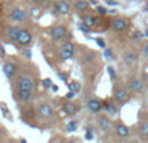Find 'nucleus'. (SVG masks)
<instances>
[{
	"instance_id": "obj_22",
	"label": "nucleus",
	"mask_w": 148,
	"mask_h": 143,
	"mask_svg": "<svg viewBox=\"0 0 148 143\" xmlns=\"http://www.w3.org/2000/svg\"><path fill=\"white\" fill-rule=\"evenodd\" d=\"M68 89H69L70 91L78 92V91H81V83L77 81H72L70 83H68Z\"/></svg>"
},
{
	"instance_id": "obj_3",
	"label": "nucleus",
	"mask_w": 148,
	"mask_h": 143,
	"mask_svg": "<svg viewBox=\"0 0 148 143\" xmlns=\"http://www.w3.org/2000/svg\"><path fill=\"white\" fill-rule=\"evenodd\" d=\"M110 28H112L113 31H117V33L125 31L127 29V21L122 17H116L110 23Z\"/></svg>"
},
{
	"instance_id": "obj_25",
	"label": "nucleus",
	"mask_w": 148,
	"mask_h": 143,
	"mask_svg": "<svg viewBox=\"0 0 148 143\" xmlns=\"http://www.w3.org/2000/svg\"><path fill=\"white\" fill-rule=\"evenodd\" d=\"M84 138H86L87 141H91V139L94 138V134H92V128H87V131H86V134H84Z\"/></svg>"
},
{
	"instance_id": "obj_28",
	"label": "nucleus",
	"mask_w": 148,
	"mask_h": 143,
	"mask_svg": "<svg viewBox=\"0 0 148 143\" xmlns=\"http://www.w3.org/2000/svg\"><path fill=\"white\" fill-rule=\"evenodd\" d=\"M43 85H44V87L46 89H51L53 85H52V79L51 78H46V79H43Z\"/></svg>"
},
{
	"instance_id": "obj_26",
	"label": "nucleus",
	"mask_w": 148,
	"mask_h": 143,
	"mask_svg": "<svg viewBox=\"0 0 148 143\" xmlns=\"http://www.w3.org/2000/svg\"><path fill=\"white\" fill-rule=\"evenodd\" d=\"M104 56H105V59H107V60H112L113 59L112 51H110L109 48H104Z\"/></svg>"
},
{
	"instance_id": "obj_23",
	"label": "nucleus",
	"mask_w": 148,
	"mask_h": 143,
	"mask_svg": "<svg viewBox=\"0 0 148 143\" xmlns=\"http://www.w3.org/2000/svg\"><path fill=\"white\" fill-rule=\"evenodd\" d=\"M78 28H79V30H81V31H83L84 34H88L90 31H91V30H90V29H88L90 26H87L86 23L83 22V21H82V22H79V23H78Z\"/></svg>"
},
{
	"instance_id": "obj_30",
	"label": "nucleus",
	"mask_w": 148,
	"mask_h": 143,
	"mask_svg": "<svg viewBox=\"0 0 148 143\" xmlns=\"http://www.w3.org/2000/svg\"><path fill=\"white\" fill-rule=\"evenodd\" d=\"M57 76H59V78L61 79V81H68V74L62 73V72H59V73H57Z\"/></svg>"
},
{
	"instance_id": "obj_2",
	"label": "nucleus",
	"mask_w": 148,
	"mask_h": 143,
	"mask_svg": "<svg viewBox=\"0 0 148 143\" xmlns=\"http://www.w3.org/2000/svg\"><path fill=\"white\" fill-rule=\"evenodd\" d=\"M33 89H34V82L30 77L25 76L18 79V90L20 91H33Z\"/></svg>"
},
{
	"instance_id": "obj_4",
	"label": "nucleus",
	"mask_w": 148,
	"mask_h": 143,
	"mask_svg": "<svg viewBox=\"0 0 148 143\" xmlns=\"http://www.w3.org/2000/svg\"><path fill=\"white\" fill-rule=\"evenodd\" d=\"M31 39H33V36H31V34L29 33L27 30H25V29H20V30H18L17 42L21 46H27V44H30Z\"/></svg>"
},
{
	"instance_id": "obj_41",
	"label": "nucleus",
	"mask_w": 148,
	"mask_h": 143,
	"mask_svg": "<svg viewBox=\"0 0 148 143\" xmlns=\"http://www.w3.org/2000/svg\"><path fill=\"white\" fill-rule=\"evenodd\" d=\"M33 1H35V3H43L44 0H33Z\"/></svg>"
},
{
	"instance_id": "obj_1",
	"label": "nucleus",
	"mask_w": 148,
	"mask_h": 143,
	"mask_svg": "<svg viewBox=\"0 0 148 143\" xmlns=\"http://www.w3.org/2000/svg\"><path fill=\"white\" fill-rule=\"evenodd\" d=\"M74 54V44L72 42H66V43L62 44L61 50H60V59L62 61H66V60L72 59Z\"/></svg>"
},
{
	"instance_id": "obj_42",
	"label": "nucleus",
	"mask_w": 148,
	"mask_h": 143,
	"mask_svg": "<svg viewBox=\"0 0 148 143\" xmlns=\"http://www.w3.org/2000/svg\"><path fill=\"white\" fill-rule=\"evenodd\" d=\"M144 35H147V36H148V30L146 31V33H144Z\"/></svg>"
},
{
	"instance_id": "obj_24",
	"label": "nucleus",
	"mask_w": 148,
	"mask_h": 143,
	"mask_svg": "<svg viewBox=\"0 0 148 143\" xmlns=\"http://www.w3.org/2000/svg\"><path fill=\"white\" fill-rule=\"evenodd\" d=\"M77 121H70L69 124H68V126H66V130L68 131H75L77 130Z\"/></svg>"
},
{
	"instance_id": "obj_7",
	"label": "nucleus",
	"mask_w": 148,
	"mask_h": 143,
	"mask_svg": "<svg viewBox=\"0 0 148 143\" xmlns=\"http://www.w3.org/2000/svg\"><path fill=\"white\" fill-rule=\"evenodd\" d=\"M10 18L16 22H23L26 21V13L21 8H13L10 12Z\"/></svg>"
},
{
	"instance_id": "obj_39",
	"label": "nucleus",
	"mask_w": 148,
	"mask_h": 143,
	"mask_svg": "<svg viewBox=\"0 0 148 143\" xmlns=\"http://www.w3.org/2000/svg\"><path fill=\"white\" fill-rule=\"evenodd\" d=\"M51 89H52V90H53V91H57V90H59V89H57V86H55V85H53V86H52V87H51Z\"/></svg>"
},
{
	"instance_id": "obj_36",
	"label": "nucleus",
	"mask_w": 148,
	"mask_h": 143,
	"mask_svg": "<svg viewBox=\"0 0 148 143\" xmlns=\"http://www.w3.org/2000/svg\"><path fill=\"white\" fill-rule=\"evenodd\" d=\"M26 112H27V113H26V116H27V117H30V118H33L34 117V113H33V111H26Z\"/></svg>"
},
{
	"instance_id": "obj_12",
	"label": "nucleus",
	"mask_w": 148,
	"mask_h": 143,
	"mask_svg": "<svg viewBox=\"0 0 148 143\" xmlns=\"http://www.w3.org/2000/svg\"><path fill=\"white\" fill-rule=\"evenodd\" d=\"M116 134H117L120 138H126V137H129V134H130V130H129V128L126 125L118 124V125L116 126Z\"/></svg>"
},
{
	"instance_id": "obj_10",
	"label": "nucleus",
	"mask_w": 148,
	"mask_h": 143,
	"mask_svg": "<svg viewBox=\"0 0 148 143\" xmlns=\"http://www.w3.org/2000/svg\"><path fill=\"white\" fill-rule=\"evenodd\" d=\"M56 10L60 14H68V13L70 12V5L68 4L65 0H60L56 4Z\"/></svg>"
},
{
	"instance_id": "obj_35",
	"label": "nucleus",
	"mask_w": 148,
	"mask_h": 143,
	"mask_svg": "<svg viewBox=\"0 0 148 143\" xmlns=\"http://www.w3.org/2000/svg\"><path fill=\"white\" fill-rule=\"evenodd\" d=\"M74 95H75V92H74V91H70V92H68V94H66V98H68V99H72Z\"/></svg>"
},
{
	"instance_id": "obj_20",
	"label": "nucleus",
	"mask_w": 148,
	"mask_h": 143,
	"mask_svg": "<svg viewBox=\"0 0 148 143\" xmlns=\"http://www.w3.org/2000/svg\"><path fill=\"white\" fill-rule=\"evenodd\" d=\"M139 135L143 139H148V122H143L139 129Z\"/></svg>"
},
{
	"instance_id": "obj_16",
	"label": "nucleus",
	"mask_w": 148,
	"mask_h": 143,
	"mask_svg": "<svg viewBox=\"0 0 148 143\" xmlns=\"http://www.w3.org/2000/svg\"><path fill=\"white\" fill-rule=\"evenodd\" d=\"M138 60V56H136L134 52H127V54L123 56V61H125L126 65H134Z\"/></svg>"
},
{
	"instance_id": "obj_13",
	"label": "nucleus",
	"mask_w": 148,
	"mask_h": 143,
	"mask_svg": "<svg viewBox=\"0 0 148 143\" xmlns=\"http://www.w3.org/2000/svg\"><path fill=\"white\" fill-rule=\"evenodd\" d=\"M129 90L133 92H139L143 90V82L140 79H133V81L129 83Z\"/></svg>"
},
{
	"instance_id": "obj_34",
	"label": "nucleus",
	"mask_w": 148,
	"mask_h": 143,
	"mask_svg": "<svg viewBox=\"0 0 148 143\" xmlns=\"http://www.w3.org/2000/svg\"><path fill=\"white\" fill-rule=\"evenodd\" d=\"M143 54H144V56L148 57V43L144 46V48H143Z\"/></svg>"
},
{
	"instance_id": "obj_17",
	"label": "nucleus",
	"mask_w": 148,
	"mask_h": 143,
	"mask_svg": "<svg viewBox=\"0 0 148 143\" xmlns=\"http://www.w3.org/2000/svg\"><path fill=\"white\" fill-rule=\"evenodd\" d=\"M99 126L101 130H108V129L110 128V120L108 117H105V116H101V117H99Z\"/></svg>"
},
{
	"instance_id": "obj_6",
	"label": "nucleus",
	"mask_w": 148,
	"mask_h": 143,
	"mask_svg": "<svg viewBox=\"0 0 148 143\" xmlns=\"http://www.w3.org/2000/svg\"><path fill=\"white\" fill-rule=\"evenodd\" d=\"M38 113L39 116H40L42 118H44V120H48V118H51L52 116H53V109H52V107L49 104H40L38 108Z\"/></svg>"
},
{
	"instance_id": "obj_37",
	"label": "nucleus",
	"mask_w": 148,
	"mask_h": 143,
	"mask_svg": "<svg viewBox=\"0 0 148 143\" xmlns=\"http://www.w3.org/2000/svg\"><path fill=\"white\" fill-rule=\"evenodd\" d=\"M86 60H87V61H92V60H94V55H87Z\"/></svg>"
},
{
	"instance_id": "obj_9",
	"label": "nucleus",
	"mask_w": 148,
	"mask_h": 143,
	"mask_svg": "<svg viewBox=\"0 0 148 143\" xmlns=\"http://www.w3.org/2000/svg\"><path fill=\"white\" fill-rule=\"evenodd\" d=\"M129 98H130V95H129V91L125 89H120L117 90V92H116V100H117L118 103H125L129 100Z\"/></svg>"
},
{
	"instance_id": "obj_40",
	"label": "nucleus",
	"mask_w": 148,
	"mask_h": 143,
	"mask_svg": "<svg viewBox=\"0 0 148 143\" xmlns=\"http://www.w3.org/2000/svg\"><path fill=\"white\" fill-rule=\"evenodd\" d=\"M3 29V21H1V18H0V30Z\"/></svg>"
},
{
	"instance_id": "obj_14",
	"label": "nucleus",
	"mask_w": 148,
	"mask_h": 143,
	"mask_svg": "<svg viewBox=\"0 0 148 143\" xmlns=\"http://www.w3.org/2000/svg\"><path fill=\"white\" fill-rule=\"evenodd\" d=\"M18 30H20V29L16 28V26H10V28H8V30H7V36H8V39H9L10 42H17Z\"/></svg>"
},
{
	"instance_id": "obj_15",
	"label": "nucleus",
	"mask_w": 148,
	"mask_h": 143,
	"mask_svg": "<svg viewBox=\"0 0 148 143\" xmlns=\"http://www.w3.org/2000/svg\"><path fill=\"white\" fill-rule=\"evenodd\" d=\"M77 105L74 104L73 102H65V104L62 105V111H64L66 115H74V113H77Z\"/></svg>"
},
{
	"instance_id": "obj_33",
	"label": "nucleus",
	"mask_w": 148,
	"mask_h": 143,
	"mask_svg": "<svg viewBox=\"0 0 148 143\" xmlns=\"http://www.w3.org/2000/svg\"><path fill=\"white\" fill-rule=\"evenodd\" d=\"M105 3H107L108 5H113V7H116L117 5V1H114V0H104Z\"/></svg>"
},
{
	"instance_id": "obj_8",
	"label": "nucleus",
	"mask_w": 148,
	"mask_h": 143,
	"mask_svg": "<svg viewBox=\"0 0 148 143\" xmlns=\"http://www.w3.org/2000/svg\"><path fill=\"white\" fill-rule=\"evenodd\" d=\"M16 70H17V68H16V65L13 64V63H5V64L3 65V72H4V74L8 78H12L16 74Z\"/></svg>"
},
{
	"instance_id": "obj_32",
	"label": "nucleus",
	"mask_w": 148,
	"mask_h": 143,
	"mask_svg": "<svg viewBox=\"0 0 148 143\" xmlns=\"http://www.w3.org/2000/svg\"><path fill=\"white\" fill-rule=\"evenodd\" d=\"M96 10L100 13V14H105V13H107V9H105L104 7H101V5H97V7H96Z\"/></svg>"
},
{
	"instance_id": "obj_38",
	"label": "nucleus",
	"mask_w": 148,
	"mask_h": 143,
	"mask_svg": "<svg viewBox=\"0 0 148 143\" xmlns=\"http://www.w3.org/2000/svg\"><path fill=\"white\" fill-rule=\"evenodd\" d=\"M25 55H26V56L29 57V59H30V57H31V55H30V51H26V52H25Z\"/></svg>"
},
{
	"instance_id": "obj_43",
	"label": "nucleus",
	"mask_w": 148,
	"mask_h": 143,
	"mask_svg": "<svg viewBox=\"0 0 148 143\" xmlns=\"http://www.w3.org/2000/svg\"><path fill=\"white\" fill-rule=\"evenodd\" d=\"M146 9H147V10H148V4H147V5H146Z\"/></svg>"
},
{
	"instance_id": "obj_11",
	"label": "nucleus",
	"mask_w": 148,
	"mask_h": 143,
	"mask_svg": "<svg viewBox=\"0 0 148 143\" xmlns=\"http://www.w3.org/2000/svg\"><path fill=\"white\" fill-rule=\"evenodd\" d=\"M87 105H88V109L91 111L92 113H96V112H99V111L101 109L103 103L100 102V100H97V99H90L88 103H87Z\"/></svg>"
},
{
	"instance_id": "obj_5",
	"label": "nucleus",
	"mask_w": 148,
	"mask_h": 143,
	"mask_svg": "<svg viewBox=\"0 0 148 143\" xmlns=\"http://www.w3.org/2000/svg\"><path fill=\"white\" fill-rule=\"evenodd\" d=\"M51 36L55 39V41H60V39L65 38L66 36V28L65 26H53L51 29Z\"/></svg>"
},
{
	"instance_id": "obj_29",
	"label": "nucleus",
	"mask_w": 148,
	"mask_h": 143,
	"mask_svg": "<svg viewBox=\"0 0 148 143\" xmlns=\"http://www.w3.org/2000/svg\"><path fill=\"white\" fill-rule=\"evenodd\" d=\"M108 73H109V77L112 78V81H114L116 79V72L112 67H108Z\"/></svg>"
},
{
	"instance_id": "obj_21",
	"label": "nucleus",
	"mask_w": 148,
	"mask_h": 143,
	"mask_svg": "<svg viewBox=\"0 0 148 143\" xmlns=\"http://www.w3.org/2000/svg\"><path fill=\"white\" fill-rule=\"evenodd\" d=\"M105 111H107L108 115H112V116H114L116 113H117V108H116V105L110 102L105 104Z\"/></svg>"
},
{
	"instance_id": "obj_27",
	"label": "nucleus",
	"mask_w": 148,
	"mask_h": 143,
	"mask_svg": "<svg viewBox=\"0 0 148 143\" xmlns=\"http://www.w3.org/2000/svg\"><path fill=\"white\" fill-rule=\"evenodd\" d=\"M143 36H144V34L142 33V31H138V30L133 34V39H134V41H139V39H142Z\"/></svg>"
},
{
	"instance_id": "obj_31",
	"label": "nucleus",
	"mask_w": 148,
	"mask_h": 143,
	"mask_svg": "<svg viewBox=\"0 0 148 143\" xmlns=\"http://www.w3.org/2000/svg\"><path fill=\"white\" fill-rule=\"evenodd\" d=\"M95 41H96V43H97V46H99V47H101V48H105V43H104V41H103L101 38H96Z\"/></svg>"
},
{
	"instance_id": "obj_18",
	"label": "nucleus",
	"mask_w": 148,
	"mask_h": 143,
	"mask_svg": "<svg viewBox=\"0 0 148 143\" xmlns=\"http://www.w3.org/2000/svg\"><path fill=\"white\" fill-rule=\"evenodd\" d=\"M88 7H90V3H87L86 0H78V1L75 3L77 10H78V12H81V13L86 12V10L88 9Z\"/></svg>"
},
{
	"instance_id": "obj_19",
	"label": "nucleus",
	"mask_w": 148,
	"mask_h": 143,
	"mask_svg": "<svg viewBox=\"0 0 148 143\" xmlns=\"http://www.w3.org/2000/svg\"><path fill=\"white\" fill-rule=\"evenodd\" d=\"M82 21H83V22L86 23L87 26H90V28H92V26L96 25V17H94V16H90V14L83 16Z\"/></svg>"
}]
</instances>
